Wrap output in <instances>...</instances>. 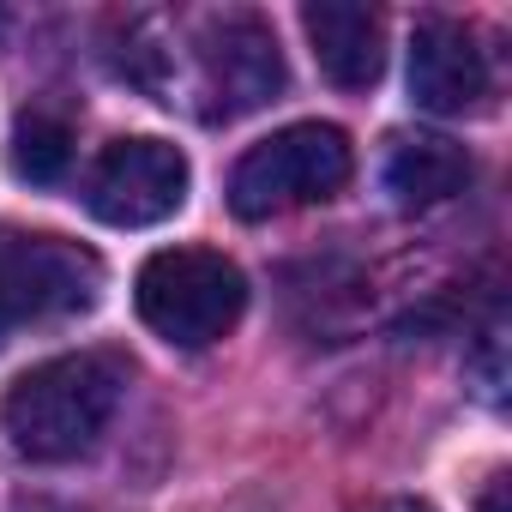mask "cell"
<instances>
[{
	"instance_id": "7a4b0ae2",
	"label": "cell",
	"mask_w": 512,
	"mask_h": 512,
	"mask_svg": "<svg viewBox=\"0 0 512 512\" xmlns=\"http://www.w3.org/2000/svg\"><path fill=\"white\" fill-rule=\"evenodd\" d=\"M127 398V362L115 350H79L37 362L0 398V428L31 464H67L97 446Z\"/></svg>"
},
{
	"instance_id": "8992f818",
	"label": "cell",
	"mask_w": 512,
	"mask_h": 512,
	"mask_svg": "<svg viewBox=\"0 0 512 512\" xmlns=\"http://www.w3.org/2000/svg\"><path fill=\"white\" fill-rule=\"evenodd\" d=\"M187 187H193L187 157L169 139L133 133V139L103 145V157L85 175V205H91V217H103L115 229H145V223L175 217L187 205Z\"/></svg>"
},
{
	"instance_id": "52a82bcc",
	"label": "cell",
	"mask_w": 512,
	"mask_h": 512,
	"mask_svg": "<svg viewBox=\"0 0 512 512\" xmlns=\"http://www.w3.org/2000/svg\"><path fill=\"white\" fill-rule=\"evenodd\" d=\"M410 97L428 115H476L494 97V67L464 19H422L410 37Z\"/></svg>"
},
{
	"instance_id": "30bf717a",
	"label": "cell",
	"mask_w": 512,
	"mask_h": 512,
	"mask_svg": "<svg viewBox=\"0 0 512 512\" xmlns=\"http://www.w3.org/2000/svg\"><path fill=\"white\" fill-rule=\"evenodd\" d=\"M73 163V127L49 109H25L13 127V175L31 187H55Z\"/></svg>"
},
{
	"instance_id": "7c38bea8",
	"label": "cell",
	"mask_w": 512,
	"mask_h": 512,
	"mask_svg": "<svg viewBox=\"0 0 512 512\" xmlns=\"http://www.w3.org/2000/svg\"><path fill=\"white\" fill-rule=\"evenodd\" d=\"M380 512H434V506H428V500H386Z\"/></svg>"
},
{
	"instance_id": "5b68a950",
	"label": "cell",
	"mask_w": 512,
	"mask_h": 512,
	"mask_svg": "<svg viewBox=\"0 0 512 512\" xmlns=\"http://www.w3.org/2000/svg\"><path fill=\"white\" fill-rule=\"evenodd\" d=\"M103 296V260L67 235H7L0 241V344L43 320L91 314Z\"/></svg>"
},
{
	"instance_id": "6da1fadb",
	"label": "cell",
	"mask_w": 512,
	"mask_h": 512,
	"mask_svg": "<svg viewBox=\"0 0 512 512\" xmlns=\"http://www.w3.org/2000/svg\"><path fill=\"white\" fill-rule=\"evenodd\" d=\"M115 73L157 103H187L199 121H241L278 103L284 91V49L260 13H205V19H163L127 13L115 19Z\"/></svg>"
},
{
	"instance_id": "3957f363",
	"label": "cell",
	"mask_w": 512,
	"mask_h": 512,
	"mask_svg": "<svg viewBox=\"0 0 512 512\" xmlns=\"http://www.w3.org/2000/svg\"><path fill=\"white\" fill-rule=\"evenodd\" d=\"M133 302H139V320L163 344L205 350L229 338L235 320L247 314V278L235 260H223L211 247H163L139 266Z\"/></svg>"
},
{
	"instance_id": "8fae6325",
	"label": "cell",
	"mask_w": 512,
	"mask_h": 512,
	"mask_svg": "<svg viewBox=\"0 0 512 512\" xmlns=\"http://www.w3.org/2000/svg\"><path fill=\"white\" fill-rule=\"evenodd\" d=\"M506 494H512V482H506V476H488V488H482L476 512H506Z\"/></svg>"
},
{
	"instance_id": "ba28073f",
	"label": "cell",
	"mask_w": 512,
	"mask_h": 512,
	"mask_svg": "<svg viewBox=\"0 0 512 512\" xmlns=\"http://www.w3.org/2000/svg\"><path fill=\"white\" fill-rule=\"evenodd\" d=\"M302 31L332 85L368 91L386 73V25L368 7H302Z\"/></svg>"
},
{
	"instance_id": "277c9868",
	"label": "cell",
	"mask_w": 512,
	"mask_h": 512,
	"mask_svg": "<svg viewBox=\"0 0 512 512\" xmlns=\"http://www.w3.org/2000/svg\"><path fill=\"white\" fill-rule=\"evenodd\" d=\"M350 169H356V151H350V139L332 121L278 127L272 139L247 145L235 157V169H229V211L241 223H266L278 211L332 199L350 181Z\"/></svg>"
},
{
	"instance_id": "9c48e42d",
	"label": "cell",
	"mask_w": 512,
	"mask_h": 512,
	"mask_svg": "<svg viewBox=\"0 0 512 512\" xmlns=\"http://www.w3.org/2000/svg\"><path fill=\"white\" fill-rule=\"evenodd\" d=\"M464 181H470V151L446 133H398L386 151V193L404 211L440 205V199L464 193Z\"/></svg>"
}]
</instances>
